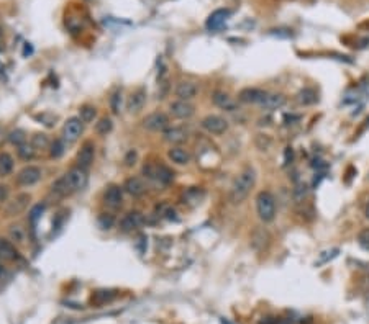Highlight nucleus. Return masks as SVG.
Listing matches in <instances>:
<instances>
[{"label": "nucleus", "mask_w": 369, "mask_h": 324, "mask_svg": "<svg viewBox=\"0 0 369 324\" xmlns=\"http://www.w3.org/2000/svg\"><path fill=\"white\" fill-rule=\"evenodd\" d=\"M137 159H138L137 151H130L127 156H125V166H127V167L135 166V164H137Z\"/></svg>", "instance_id": "nucleus-40"}, {"label": "nucleus", "mask_w": 369, "mask_h": 324, "mask_svg": "<svg viewBox=\"0 0 369 324\" xmlns=\"http://www.w3.org/2000/svg\"><path fill=\"white\" fill-rule=\"evenodd\" d=\"M167 156H169L172 162L179 164V166H185V164L190 162V154L185 151L184 148H179V146L171 148L169 152H167Z\"/></svg>", "instance_id": "nucleus-22"}, {"label": "nucleus", "mask_w": 369, "mask_h": 324, "mask_svg": "<svg viewBox=\"0 0 369 324\" xmlns=\"http://www.w3.org/2000/svg\"><path fill=\"white\" fill-rule=\"evenodd\" d=\"M2 79H5V69H3V65L0 64V81H2Z\"/></svg>", "instance_id": "nucleus-42"}, {"label": "nucleus", "mask_w": 369, "mask_h": 324, "mask_svg": "<svg viewBox=\"0 0 369 324\" xmlns=\"http://www.w3.org/2000/svg\"><path fill=\"white\" fill-rule=\"evenodd\" d=\"M104 201L107 206L114 210L120 208L123 203V189H120L118 185H110L104 194Z\"/></svg>", "instance_id": "nucleus-14"}, {"label": "nucleus", "mask_w": 369, "mask_h": 324, "mask_svg": "<svg viewBox=\"0 0 369 324\" xmlns=\"http://www.w3.org/2000/svg\"><path fill=\"white\" fill-rule=\"evenodd\" d=\"M41 169L36 166H26L23 167L17 175V184L22 187H31L35 184H38L41 180Z\"/></svg>", "instance_id": "nucleus-5"}, {"label": "nucleus", "mask_w": 369, "mask_h": 324, "mask_svg": "<svg viewBox=\"0 0 369 324\" xmlns=\"http://www.w3.org/2000/svg\"><path fill=\"white\" fill-rule=\"evenodd\" d=\"M7 198H8V187L0 185V205H2Z\"/></svg>", "instance_id": "nucleus-41"}, {"label": "nucleus", "mask_w": 369, "mask_h": 324, "mask_svg": "<svg viewBox=\"0 0 369 324\" xmlns=\"http://www.w3.org/2000/svg\"><path fill=\"white\" fill-rule=\"evenodd\" d=\"M43 211H45V205H35L33 206V208H31V211H30V219H31V221H36V219H38L40 218V216H41V213H43Z\"/></svg>", "instance_id": "nucleus-39"}, {"label": "nucleus", "mask_w": 369, "mask_h": 324, "mask_svg": "<svg viewBox=\"0 0 369 324\" xmlns=\"http://www.w3.org/2000/svg\"><path fill=\"white\" fill-rule=\"evenodd\" d=\"M112 128H114V123H112V120L110 118H100L99 120V123H95V131H97V134H100V136H107L112 131Z\"/></svg>", "instance_id": "nucleus-32"}, {"label": "nucleus", "mask_w": 369, "mask_h": 324, "mask_svg": "<svg viewBox=\"0 0 369 324\" xmlns=\"http://www.w3.org/2000/svg\"><path fill=\"white\" fill-rule=\"evenodd\" d=\"M0 274H2V265H0Z\"/></svg>", "instance_id": "nucleus-46"}, {"label": "nucleus", "mask_w": 369, "mask_h": 324, "mask_svg": "<svg viewBox=\"0 0 369 324\" xmlns=\"http://www.w3.org/2000/svg\"><path fill=\"white\" fill-rule=\"evenodd\" d=\"M171 115L179 120H187L195 113V108L189 100H176L169 105Z\"/></svg>", "instance_id": "nucleus-9"}, {"label": "nucleus", "mask_w": 369, "mask_h": 324, "mask_svg": "<svg viewBox=\"0 0 369 324\" xmlns=\"http://www.w3.org/2000/svg\"><path fill=\"white\" fill-rule=\"evenodd\" d=\"M364 215H366V218L369 219V201H368V205H366V210H364Z\"/></svg>", "instance_id": "nucleus-44"}, {"label": "nucleus", "mask_w": 369, "mask_h": 324, "mask_svg": "<svg viewBox=\"0 0 369 324\" xmlns=\"http://www.w3.org/2000/svg\"><path fill=\"white\" fill-rule=\"evenodd\" d=\"M31 146H33L35 149H48L51 146L48 134H45V133L33 134V138H31Z\"/></svg>", "instance_id": "nucleus-29"}, {"label": "nucleus", "mask_w": 369, "mask_h": 324, "mask_svg": "<svg viewBox=\"0 0 369 324\" xmlns=\"http://www.w3.org/2000/svg\"><path fill=\"white\" fill-rule=\"evenodd\" d=\"M13 171V157L8 152L0 154V177L10 175Z\"/></svg>", "instance_id": "nucleus-25"}, {"label": "nucleus", "mask_w": 369, "mask_h": 324, "mask_svg": "<svg viewBox=\"0 0 369 324\" xmlns=\"http://www.w3.org/2000/svg\"><path fill=\"white\" fill-rule=\"evenodd\" d=\"M95 115H97V110L91 105H84V107H81V110H79V118H81L84 123H91V121H94Z\"/></svg>", "instance_id": "nucleus-31"}, {"label": "nucleus", "mask_w": 369, "mask_h": 324, "mask_svg": "<svg viewBox=\"0 0 369 324\" xmlns=\"http://www.w3.org/2000/svg\"><path fill=\"white\" fill-rule=\"evenodd\" d=\"M254 182H256V172L254 169L251 167H246L245 171H243L240 175L235 178V182H233L231 185V192H230V200L231 203L235 205H240L243 203L246 198H248L251 189L254 187Z\"/></svg>", "instance_id": "nucleus-2"}, {"label": "nucleus", "mask_w": 369, "mask_h": 324, "mask_svg": "<svg viewBox=\"0 0 369 324\" xmlns=\"http://www.w3.org/2000/svg\"><path fill=\"white\" fill-rule=\"evenodd\" d=\"M222 324H230L228 321H225V319H222Z\"/></svg>", "instance_id": "nucleus-45"}, {"label": "nucleus", "mask_w": 369, "mask_h": 324, "mask_svg": "<svg viewBox=\"0 0 369 324\" xmlns=\"http://www.w3.org/2000/svg\"><path fill=\"white\" fill-rule=\"evenodd\" d=\"M30 200H31V196L28 195V194H20V195H17L15 198H13V200L10 201V203L7 205L5 215H7V216H17V215L23 213V211L26 210V206L30 205Z\"/></svg>", "instance_id": "nucleus-13"}, {"label": "nucleus", "mask_w": 369, "mask_h": 324, "mask_svg": "<svg viewBox=\"0 0 369 324\" xmlns=\"http://www.w3.org/2000/svg\"><path fill=\"white\" fill-rule=\"evenodd\" d=\"M144 103H146V90L144 88H138L128 98V110L132 113H138L139 110H143Z\"/></svg>", "instance_id": "nucleus-20"}, {"label": "nucleus", "mask_w": 369, "mask_h": 324, "mask_svg": "<svg viewBox=\"0 0 369 324\" xmlns=\"http://www.w3.org/2000/svg\"><path fill=\"white\" fill-rule=\"evenodd\" d=\"M256 211H258L261 221H273L276 216V198L271 192H259L256 196Z\"/></svg>", "instance_id": "nucleus-3"}, {"label": "nucleus", "mask_w": 369, "mask_h": 324, "mask_svg": "<svg viewBox=\"0 0 369 324\" xmlns=\"http://www.w3.org/2000/svg\"><path fill=\"white\" fill-rule=\"evenodd\" d=\"M18 257V252L15 246L10 241H5V239H0V259L3 260H15Z\"/></svg>", "instance_id": "nucleus-24"}, {"label": "nucleus", "mask_w": 369, "mask_h": 324, "mask_svg": "<svg viewBox=\"0 0 369 324\" xmlns=\"http://www.w3.org/2000/svg\"><path fill=\"white\" fill-rule=\"evenodd\" d=\"M94 156H95L94 143H92V141H86L77 154V167L87 171V169L92 166V162H94Z\"/></svg>", "instance_id": "nucleus-11"}, {"label": "nucleus", "mask_w": 369, "mask_h": 324, "mask_svg": "<svg viewBox=\"0 0 369 324\" xmlns=\"http://www.w3.org/2000/svg\"><path fill=\"white\" fill-rule=\"evenodd\" d=\"M162 136H164V139L167 141V143L181 144L187 139V131H185L184 128H179V126H172V128H166Z\"/></svg>", "instance_id": "nucleus-21"}, {"label": "nucleus", "mask_w": 369, "mask_h": 324, "mask_svg": "<svg viewBox=\"0 0 369 324\" xmlns=\"http://www.w3.org/2000/svg\"><path fill=\"white\" fill-rule=\"evenodd\" d=\"M202 128L210 134H223L228 130V121L218 115H208L202 120Z\"/></svg>", "instance_id": "nucleus-6"}, {"label": "nucleus", "mask_w": 369, "mask_h": 324, "mask_svg": "<svg viewBox=\"0 0 369 324\" xmlns=\"http://www.w3.org/2000/svg\"><path fill=\"white\" fill-rule=\"evenodd\" d=\"M99 226L102 229H110L114 226V218H112L110 215H102L99 218Z\"/></svg>", "instance_id": "nucleus-38"}, {"label": "nucleus", "mask_w": 369, "mask_h": 324, "mask_svg": "<svg viewBox=\"0 0 369 324\" xmlns=\"http://www.w3.org/2000/svg\"><path fill=\"white\" fill-rule=\"evenodd\" d=\"M82 130H84V121L79 116H72L63 126V139L66 143H76L81 138Z\"/></svg>", "instance_id": "nucleus-4"}, {"label": "nucleus", "mask_w": 369, "mask_h": 324, "mask_svg": "<svg viewBox=\"0 0 369 324\" xmlns=\"http://www.w3.org/2000/svg\"><path fill=\"white\" fill-rule=\"evenodd\" d=\"M309 196V187L305 184H297L296 189L292 190V198L296 203H302L303 200Z\"/></svg>", "instance_id": "nucleus-30"}, {"label": "nucleus", "mask_w": 369, "mask_h": 324, "mask_svg": "<svg viewBox=\"0 0 369 324\" xmlns=\"http://www.w3.org/2000/svg\"><path fill=\"white\" fill-rule=\"evenodd\" d=\"M204 196H205V192L202 189H195V187H192V189L185 190L184 194H182V200H184V203L195 206L204 200Z\"/></svg>", "instance_id": "nucleus-23"}, {"label": "nucleus", "mask_w": 369, "mask_h": 324, "mask_svg": "<svg viewBox=\"0 0 369 324\" xmlns=\"http://www.w3.org/2000/svg\"><path fill=\"white\" fill-rule=\"evenodd\" d=\"M286 102H287V98L284 97L282 93H268L259 105L266 111H273V110H279V108H282L284 105H286Z\"/></svg>", "instance_id": "nucleus-16"}, {"label": "nucleus", "mask_w": 369, "mask_h": 324, "mask_svg": "<svg viewBox=\"0 0 369 324\" xmlns=\"http://www.w3.org/2000/svg\"><path fill=\"white\" fill-rule=\"evenodd\" d=\"M253 241H251V244L256 247V249H263L266 244H268L269 241V234L266 229H256V231L253 233Z\"/></svg>", "instance_id": "nucleus-27"}, {"label": "nucleus", "mask_w": 369, "mask_h": 324, "mask_svg": "<svg viewBox=\"0 0 369 324\" xmlns=\"http://www.w3.org/2000/svg\"><path fill=\"white\" fill-rule=\"evenodd\" d=\"M8 234H10V239L15 244H25L26 242V231L22 224H13V226H10Z\"/></svg>", "instance_id": "nucleus-26"}, {"label": "nucleus", "mask_w": 369, "mask_h": 324, "mask_svg": "<svg viewBox=\"0 0 369 324\" xmlns=\"http://www.w3.org/2000/svg\"><path fill=\"white\" fill-rule=\"evenodd\" d=\"M230 15H231V12L228 10V8H218V10L210 13V17L207 18V22H205V26H207V30H210V31L220 30V28L227 23L228 18H230Z\"/></svg>", "instance_id": "nucleus-10"}, {"label": "nucleus", "mask_w": 369, "mask_h": 324, "mask_svg": "<svg viewBox=\"0 0 369 324\" xmlns=\"http://www.w3.org/2000/svg\"><path fill=\"white\" fill-rule=\"evenodd\" d=\"M8 141H10L12 144H15L17 148L22 146V144H25V143H26V134H25V131H22V130L12 131V133L8 134Z\"/></svg>", "instance_id": "nucleus-34"}, {"label": "nucleus", "mask_w": 369, "mask_h": 324, "mask_svg": "<svg viewBox=\"0 0 369 324\" xmlns=\"http://www.w3.org/2000/svg\"><path fill=\"white\" fill-rule=\"evenodd\" d=\"M212 100L218 108H222L225 111H235L238 108V103L225 92H215L212 95Z\"/></svg>", "instance_id": "nucleus-18"}, {"label": "nucleus", "mask_w": 369, "mask_h": 324, "mask_svg": "<svg viewBox=\"0 0 369 324\" xmlns=\"http://www.w3.org/2000/svg\"><path fill=\"white\" fill-rule=\"evenodd\" d=\"M123 190L127 192V194L132 195V196H141L144 192H146V185L143 184L141 178L130 177V178H127V180H125Z\"/></svg>", "instance_id": "nucleus-19"}, {"label": "nucleus", "mask_w": 369, "mask_h": 324, "mask_svg": "<svg viewBox=\"0 0 369 324\" xmlns=\"http://www.w3.org/2000/svg\"><path fill=\"white\" fill-rule=\"evenodd\" d=\"M358 241H359V244H361L363 249H366V251H369V228H368V229H363V231L359 233Z\"/></svg>", "instance_id": "nucleus-37"}, {"label": "nucleus", "mask_w": 369, "mask_h": 324, "mask_svg": "<svg viewBox=\"0 0 369 324\" xmlns=\"http://www.w3.org/2000/svg\"><path fill=\"white\" fill-rule=\"evenodd\" d=\"M87 185V171L81 167H74L63 177L54 182L51 190L58 198H63L66 195H72L74 192L82 190Z\"/></svg>", "instance_id": "nucleus-1"}, {"label": "nucleus", "mask_w": 369, "mask_h": 324, "mask_svg": "<svg viewBox=\"0 0 369 324\" xmlns=\"http://www.w3.org/2000/svg\"><path fill=\"white\" fill-rule=\"evenodd\" d=\"M143 221H144V218L139 211H130V213H127L123 218H121L120 229L123 233H132V231H135V229H138L139 226H141Z\"/></svg>", "instance_id": "nucleus-12"}, {"label": "nucleus", "mask_w": 369, "mask_h": 324, "mask_svg": "<svg viewBox=\"0 0 369 324\" xmlns=\"http://www.w3.org/2000/svg\"><path fill=\"white\" fill-rule=\"evenodd\" d=\"M3 48H5V46H3V35H2V30H0V51H3Z\"/></svg>", "instance_id": "nucleus-43"}, {"label": "nucleus", "mask_w": 369, "mask_h": 324, "mask_svg": "<svg viewBox=\"0 0 369 324\" xmlns=\"http://www.w3.org/2000/svg\"><path fill=\"white\" fill-rule=\"evenodd\" d=\"M297 100L302 103V105H312V103L317 102V93L312 88H303L297 93Z\"/></svg>", "instance_id": "nucleus-28"}, {"label": "nucleus", "mask_w": 369, "mask_h": 324, "mask_svg": "<svg viewBox=\"0 0 369 324\" xmlns=\"http://www.w3.org/2000/svg\"><path fill=\"white\" fill-rule=\"evenodd\" d=\"M268 95V92L261 90V88H254V87H246L240 90L238 93V100L243 103H261L264 100V97Z\"/></svg>", "instance_id": "nucleus-15"}, {"label": "nucleus", "mask_w": 369, "mask_h": 324, "mask_svg": "<svg viewBox=\"0 0 369 324\" xmlns=\"http://www.w3.org/2000/svg\"><path fill=\"white\" fill-rule=\"evenodd\" d=\"M143 171L149 178H155V180H158L162 185H169L171 182L174 180V173L166 166H148L144 167Z\"/></svg>", "instance_id": "nucleus-7"}, {"label": "nucleus", "mask_w": 369, "mask_h": 324, "mask_svg": "<svg viewBox=\"0 0 369 324\" xmlns=\"http://www.w3.org/2000/svg\"><path fill=\"white\" fill-rule=\"evenodd\" d=\"M199 87L195 86L194 82L189 81H182L177 84L176 87V95L179 97V100H192V98L197 95Z\"/></svg>", "instance_id": "nucleus-17"}, {"label": "nucleus", "mask_w": 369, "mask_h": 324, "mask_svg": "<svg viewBox=\"0 0 369 324\" xmlns=\"http://www.w3.org/2000/svg\"><path fill=\"white\" fill-rule=\"evenodd\" d=\"M143 126L149 131H164L169 126V118L161 111H155L143 120Z\"/></svg>", "instance_id": "nucleus-8"}, {"label": "nucleus", "mask_w": 369, "mask_h": 324, "mask_svg": "<svg viewBox=\"0 0 369 324\" xmlns=\"http://www.w3.org/2000/svg\"><path fill=\"white\" fill-rule=\"evenodd\" d=\"M110 107H112V111H114L115 115L120 113V110H121V90H116L114 95H112Z\"/></svg>", "instance_id": "nucleus-36"}, {"label": "nucleus", "mask_w": 369, "mask_h": 324, "mask_svg": "<svg viewBox=\"0 0 369 324\" xmlns=\"http://www.w3.org/2000/svg\"><path fill=\"white\" fill-rule=\"evenodd\" d=\"M18 156H20L23 161H31V159L35 157V148L31 146V144H22V146H18Z\"/></svg>", "instance_id": "nucleus-33"}, {"label": "nucleus", "mask_w": 369, "mask_h": 324, "mask_svg": "<svg viewBox=\"0 0 369 324\" xmlns=\"http://www.w3.org/2000/svg\"><path fill=\"white\" fill-rule=\"evenodd\" d=\"M51 149H49V154H51V157H54V159H59L61 156L64 154V141H61V139H56L54 143H51V146H49Z\"/></svg>", "instance_id": "nucleus-35"}]
</instances>
